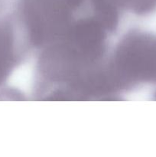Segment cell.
Instances as JSON below:
<instances>
[{
  "mask_svg": "<svg viewBox=\"0 0 156 157\" xmlns=\"http://www.w3.org/2000/svg\"><path fill=\"white\" fill-rule=\"evenodd\" d=\"M106 70L117 96L145 84H156V35L127 32L110 49Z\"/></svg>",
  "mask_w": 156,
  "mask_h": 157,
  "instance_id": "cell-1",
  "label": "cell"
},
{
  "mask_svg": "<svg viewBox=\"0 0 156 157\" xmlns=\"http://www.w3.org/2000/svg\"><path fill=\"white\" fill-rule=\"evenodd\" d=\"M121 12L147 15L156 11V0H110Z\"/></svg>",
  "mask_w": 156,
  "mask_h": 157,
  "instance_id": "cell-2",
  "label": "cell"
},
{
  "mask_svg": "<svg viewBox=\"0 0 156 157\" xmlns=\"http://www.w3.org/2000/svg\"><path fill=\"white\" fill-rule=\"evenodd\" d=\"M154 98H154V99H155V100H156V92H155V93H154Z\"/></svg>",
  "mask_w": 156,
  "mask_h": 157,
  "instance_id": "cell-3",
  "label": "cell"
}]
</instances>
